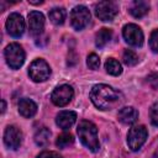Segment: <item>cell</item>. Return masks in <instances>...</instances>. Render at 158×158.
Masks as SVG:
<instances>
[{"mask_svg": "<svg viewBox=\"0 0 158 158\" xmlns=\"http://www.w3.org/2000/svg\"><path fill=\"white\" fill-rule=\"evenodd\" d=\"M90 100L100 110H112L122 102L123 96L106 84H98L90 90Z\"/></svg>", "mask_w": 158, "mask_h": 158, "instance_id": "cell-1", "label": "cell"}, {"mask_svg": "<svg viewBox=\"0 0 158 158\" xmlns=\"http://www.w3.org/2000/svg\"><path fill=\"white\" fill-rule=\"evenodd\" d=\"M80 142L91 152H98L100 149V143L98 138L96 126L88 120H81L77 128Z\"/></svg>", "mask_w": 158, "mask_h": 158, "instance_id": "cell-2", "label": "cell"}, {"mask_svg": "<svg viewBox=\"0 0 158 158\" xmlns=\"http://www.w3.org/2000/svg\"><path fill=\"white\" fill-rule=\"evenodd\" d=\"M5 59L11 69H19L25 62V51L19 43H10L5 48Z\"/></svg>", "mask_w": 158, "mask_h": 158, "instance_id": "cell-3", "label": "cell"}, {"mask_svg": "<svg viewBox=\"0 0 158 158\" xmlns=\"http://www.w3.org/2000/svg\"><path fill=\"white\" fill-rule=\"evenodd\" d=\"M28 75L30 78L36 81V83H42V81H46L49 75H51V68L48 65V63L44 60V59H35L30 68H28Z\"/></svg>", "mask_w": 158, "mask_h": 158, "instance_id": "cell-4", "label": "cell"}, {"mask_svg": "<svg viewBox=\"0 0 158 158\" xmlns=\"http://www.w3.org/2000/svg\"><path fill=\"white\" fill-rule=\"evenodd\" d=\"M148 131L143 125L133 126L127 133V144L131 151H138L146 142Z\"/></svg>", "mask_w": 158, "mask_h": 158, "instance_id": "cell-5", "label": "cell"}, {"mask_svg": "<svg viewBox=\"0 0 158 158\" xmlns=\"http://www.w3.org/2000/svg\"><path fill=\"white\" fill-rule=\"evenodd\" d=\"M90 21V11L83 5L75 6L70 12V23L74 30H83Z\"/></svg>", "mask_w": 158, "mask_h": 158, "instance_id": "cell-6", "label": "cell"}, {"mask_svg": "<svg viewBox=\"0 0 158 158\" xmlns=\"http://www.w3.org/2000/svg\"><path fill=\"white\" fill-rule=\"evenodd\" d=\"M74 96V90L70 85L63 84L57 86L51 95V100L56 106H65L70 102V100Z\"/></svg>", "mask_w": 158, "mask_h": 158, "instance_id": "cell-7", "label": "cell"}, {"mask_svg": "<svg viewBox=\"0 0 158 158\" xmlns=\"http://www.w3.org/2000/svg\"><path fill=\"white\" fill-rule=\"evenodd\" d=\"M122 36L125 41L133 47H141L143 44V32L135 23H127L122 28Z\"/></svg>", "mask_w": 158, "mask_h": 158, "instance_id": "cell-8", "label": "cell"}, {"mask_svg": "<svg viewBox=\"0 0 158 158\" xmlns=\"http://www.w3.org/2000/svg\"><path fill=\"white\" fill-rule=\"evenodd\" d=\"M95 15L101 21H112L118 12V7L114 1H100L95 5Z\"/></svg>", "mask_w": 158, "mask_h": 158, "instance_id": "cell-9", "label": "cell"}, {"mask_svg": "<svg viewBox=\"0 0 158 158\" xmlns=\"http://www.w3.org/2000/svg\"><path fill=\"white\" fill-rule=\"evenodd\" d=\"M6 30L7 33L12 37H21L25 31L23 17L17 12H12L6 20Z\"/></svg>", "mask_w": 158, "mask_h": 158, "instance_id": "cell-10", "label": "cell"}, {"mask_svg": "<svg viewBox=\"0 0 158 158\" xmlns=\"http://www.w3.org/2000/svg\"><path fill=\"white\" fill-rule=\"evenodd\" d=\"M22 142V132L16 126H7L4 132V143L10 149H17Z\"/></svg>", "mask_w": 158, "mask_h": 158, "instance_id": "cell-11", "label": "cell"}, {"mask_svg": "<svg viewBox=\"0 0 158 158\" xmlns=\"http://www.w3.org/2000/svg\"><path fill=\"white\" fill-rule=\"evenodd\" d=\"M44 27V16L40 11H31L28 14V30L33 37L41 36Z\"/></svg>", "mask_w": 158, "mask_h": 158, "instance_id": "cell-12", "label": "cell"}, {"mask_svg": "<svg viewBox=\"0 0 158 158\" xmlns=\"http://www.w3.org/2000/svg\"><path fill=\"white\" fill-rule=\"evenodd\" d=\"M77 121V114L74 111H69V110H64L60 111L57 117H56V123L57 126H59L63 130H68Z\"/></svg>", "mask_w": 158, "mask_h": 158, "instance_id": "cell-13", "label": "cell"}, {"mask_svg": "<svg viewBox=\"0 0 158 158\" xmlns=\"http://www.w3.org/2000/svg\"><path fill=\"white\" fill-rule=\"evenodd\" d=\"M117 117L123 125H133L138 118V111L132 106H125L118 110Z\"/></svg>", "mask_w": 158, "mask_h": 158, "instance_id": "cell-14", "label": "cell"}, {"mask_svg": "<svg viewBox=\"0 0 158 158\" xmlns=\"http://www.w3.org/2000/svg\"><path fill=\"white\" fill-rule=\"evenodd\" d=\"M19 112L21 116L30 118L37 112V105L31 99L23 98L19 101Z\"/></svg>", "mask_w": 158, "mask_h": 158, "instance_id": "cell-15", "label": "cell"}, {"mask_svg": "<svg viewBox=\"0 0 158 158\" xmlns=\"http://www.w3.org/2000/svg\"><path fill=\"white\" fill-rule=\"evenodd\" d=\"M148 10H149L148 2L142 1V0H136V1H133V2L131 4L130 9H128L130 14H131L133 17H136V19H139V17L144 16V15L148 12Z\"/></svg>", "mask_w": 158, "mask_h": 158, "instance_id": "cell-16", "label": "cell"}, {"mask_svg": "<svg viewBox=\"0 0 158 158\" xmlns=\"http://www.w3.org/2000/svg\"><path fill=\"white\" fill-rule=\"evenodd\" d=\"M51 137V131L47 127H40L35 133V143L40 147H44L48 144Z\"/></svg>", "mask_w": 158, "mask_h": 158, "instance_id": "cell-17", "label": "cell"}, {"mask_svg": "<svg viewBox=\"0 0 158 158\" xmlns=\"http://www.w3.org/2000/svg\"><path fill=\"white\" fill-rule=\"evenodd\" d=\"M111 37H112V31L111 30H109V28L99 30V32L95 36V44H96V47H99V48L105 47L110 42Z\"/></svg>", "mask_w": 158, "mask_h": 158, "instance_id": "cell-18", "label": "cell"}, {"mask_svg": "<svg viewBox=\"0 0 158 158\" xmlns=\"http://www.w3.org/2000/svg\"><path fill=\"white\" fill-rule=\"evenodd\" d=\"M48 16H49V20L52 21V23L63 25V22L65 20V10L63 7H54L49 11Z\"/></svg>", "mask_w": 158, "mask_h": 158, "instance_id": "cell-19", "label": "cell"}, {"mask_svg": "<svg viewBox=\"0 0 158 158\" xmlns=\"http://www.w3.org/2000/svg\"><path fill=\"white\" fill-rule=\"evenodd\" d=\"M105 69L109 74L111 75H120L122 73V67L121 64L118 63V60H116L115 58H109L106 62H105Z\"/></svg>", "mask_w": 158, "mask_h": 158, "instance_id": "cell-20", "label": "cell"}, {"mask_svg": "<svg viewBox=\"0 0 158 158\" xmlns=\"http://www.w3.org/2000/svg\"><path fill=\"white\" fill-rule=\"evenodd\" d=\"M73 142H74L73 135H72V133H68V132H63L62 135L58 136V138H57V141H56V144H57V147H59V148H67V147H69L70 144H73Z\"/></svg>", "mask_w": 158, "mask_h": 158, "instance_id": "cell-21", "label": "cell"}, {"mask_svg": "<svg viewBox=\"0 0 158 158\" xmlns=\"http://www.w3.org/2000/svg\"><path fill=\"white\" fill-rule=\"evenodd\" d=\"M122 59H123V63L128 67H132V65H136L138 63V56L132 51V49H126L123 52V56H122Z\"/></svg>", "mask_w": 158, "mask_h": 158, "instance_id": "cell-22", "label": "cell"}, {"mask_svg": "<svg viewBox=\"0 0 158 158\" xmlns=\"http://www.w3.org/2000/svg\"><path fill=\"white\" fill-rule=\"evenodd\" d=\"M86 65H88L90 69L96 70V69L100 67V58H99L95 53L89 54L88 58H86Z\"/></svg>", "mask_w": 158, "mask_h": 158, "instance_id": "cell-23", "label": "cell"}, {"mask_svg": "<svg viewBox=\"0 0 158 158\" xmlns=\"http://www.w3.org/2000/svg\"><path fill=\"white\" fill-rule=\"evenodd\" d=\"M149 118H151V123L153 126L158 127V102L153 104L149 109Z\"/></svg>", "mask_w": 158, "mask_h": 158, "instance_id": "cell-24", "label": "cell"}, {"mask_svg": "<svg viewBox=\"0 0 158 158\" xmlns=\"http://www.w3.org/2000/svg\"><path fill=\"white\" fill-rule=\"evenodd\" d=\"M149 47H151V49L154 53H158V28L154 30L151 33V37H149Z\"/></svg>", "mask_w": 158, "mask_h": 158, "instance_id": "cell-25", "label": "cell"}, {"mask_svg": "<svg viewBox=\"0 0 158 158\" xmlns=\"http://www.w3.org/2000/svg\"><path fill=\"white\" fill-rule=\"evenodd\" d=\"M147 81L148 84L154 89V90H158V74L156 73H152L147 77Z\"/></svg>", "mask_w": 158, "mask_h": 158, "instance_id": "cell-26", "label": "cell"}, {"mask_svg": "<svg viewBox=\"0 0 158 158\" xmlns=\"http://www.w3.org/2000/svg\"><path fill=\"white\" fill-rule=\"evenodd\" d=\"M37 158H63V157L53 151H43L37 156Z\"/></svg>", "mask_w": 158, "mask_h": 158, "instance_id": "cell-27", "label": "cell"}, {"mask_svg": "<svg viewBox=\"0 0 158 158\" xmlns=\"http://www.w3.org/2000/svg\"><path fill=\"white\" fill-rule=\"evenodd\" d=\"M5 110H6V102L5 100H1V114H4Z\"/></svg>", "mask_w": 158, "mask_h": 158, "instance_id": "cell-28", "label": "cell"}]
</instances>
